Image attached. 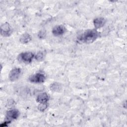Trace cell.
<instances>
[{
	"mask_svg": "<svg viewBox=\"0 0 127 127\" xmlns=\"http://www.w3.org/2000/svg\"><path fill=\"white\" fill-rule=\"evenodd\" d=\"M99 36L100 33L96 29H88L79 35L77 39L82 43L90 44L95 41Z\"/></svg>",
	"mask_w": 127,
	"mask_h": 127,
	"instance_id": "cell-1",
	"label": "cell"
},
{
	"mask_svg": "<svg viewBox=\"0 0 127 127\" xmlns=\"http://www.w3.org/2000/svg\"><path fill=\"white\" fill-rule=\"evenodd\" d=\"M29 81L32 83H41L44 82L46 80L45 74L41 72H37L31 75L29 78Z\"/></svg>",
	"mask_w": 127,
	"mask_h": 127,
	"instance_id": "cell-2",
	"label": "cell"
},
{
	"mask_svg": "<svg viewBox=\"0 0 127 127\" xmlns=\"http://www.w3.org/2000/svg\"><path fill=\"white\" fill-rule=\"evenodd\" d=\"M34 55L30 52H24L19 55L18 59L19 61L24 63H30L33 58H34Z\"/></svg>",
	"mask_w": 127,
	"mask_h": 127,
	"instance_id": "cell-3",
	"label": "cell"
},
{
	"mask_svg": "<svg viewBox=\"0 0 127 127\" xmlns=\"http://www.w3.org/2000/svg\"><path fill=\"white\" fill-rule=\"evenodd\" d=\"M66 31L65 27L62 25H57L52 29V33L55 36H60L63 35Z\"/></svg>",
	"mask_w": 127,
	"mask_h": 127,
	"instance_id": "cell-4",
	"label": "cell"
},
{
	"mask_svg": "<svg viewBox=\"0 0 127 127\" xmlns=\"http://www.w3.org/2000/svg\"><path fill=\"white\" fill-rule=\"evenodd\" d=\"M21 70L19 68H14L12 69L9 73V78L11 81L17 80L21 73Z\"/></svg>",
	"mask_w": 127,
	"mask_h": 127,
	"instance_id": "cell-5",
	"label": "cell"
},
{
	"mask_svg": "<svg viewBox=\"0 0 127 127\" xmlns=\"http://www.w3.org/2000/svg\"><path fill=\"white\" fill-rule=\"evenodd\" d=\"M1 29V35L3 36L6 37L10 35L11 33V30L10 26L8 23H3L0 27Z\"/></svg>",
	"mask_w": 127,
	"mask_h": 127,
	"instance_id": "cell-6",
	"label": "cell"
},
{
	"mask_svg": "<svg viewBox=\"0 0 127 127\" xmlns=\"http://www.w3.org/2000/svg\"><path fill=\"white\" fill-rule=\"evenodd\" d=\"M6 116L7 121L16 119L19 116V111L16 109L10 110L6 112Z\"/></svg>",
	"mask_w": 127,
	"mask_h": 127,
	"instance_id": "cell-7",
	"label": "cell"
},
{
	"mask_svg": "<svg viewBox=\"0 0 127 127\" xmlns=\"http://www.w3.org/2000/svg\"><path fill=\"white\" fill-rule=\"evenodd\" d=\"M106 20L103 17H97L94 19L93 24L95 29H98L102 27L106 23Z\"/></svg>",
	"mask_w": 127,
	"mask_h": 127,
	"instance_id": "cell-8",
	"label": "cell"
},
{
	"mask_svg": "<svg viewBox=\"0 0 127 127\" xmlns=\"http://www.w3.org/2000/svg\"><path fill=\"white\" fill-rule=\"evenodd\" d=\"M49 96L45 93H41L39 94L36 98V101L39 103H47L49 100Z\"/></svg>",
	"mask_w": 127,
	"mask_h": 127,
	"instance_id": "cell-9",
	"label": "cell"
},
{
	"mask_svg": "<svg viewBox=\"0 0 127 127\" xmlns=\"http://www.w3.org/2000/svg\"><path fill=\"white\" fill-rule=\"evenodd\" d=\"M31 40V37L30 35L28 33H24L22 34L20 38L19 41L22 44H27Z\"/></svg>",
	"mask_w": 127,
	"mask_h": 127,
	"instance_id": "cell-10",
	"label": "cell"
},
{
	"mask_svg": "<svg viewBox=\"0 0 127 127\" xmlns=\"http://www.w3.org/2000/svg\"><path fill=\"white\" fill-rule=\"evenodd\" d=\"M61 88V86L60 84H58V83H54L52 84H51L50 86L51 90L54 91H58L60 90Z\"/></svg>",
	"mask_w": 127,
	"mask_h": 127,
	"instance_id": "cell-11",
	"label": "cell"
},
{
	"mask_svg": "<svg viewBox=\"0 0 127 127\" xmlns=\"http://www.w3.org/2000/svg\"><path fill=\"white\" fill-rule=\"evenodd\" d=\"M48 107V104L47 103H39L38 106V109L41 111H44Z\"/></svg>",
	"mask_w": 127,
	"mask_h": 127,
	"instance_id": "cell-12",
	"label": "cell"
},
{
	"mask_svg": "<svg viewBox=\"0 0 127 127\" xmlns=\"http://www.w3.org/2000/svg\"><path fill=\"white\" fill-rule=\"evenodd\" d=\"M35 59L38 61H41L43 60L44 58V54L42 52L38 53L35 56Z\"/></svg>",
	"mask_w": 127,
	"mask_h": 127,
	"instance_id": "cell-13",
	"label": "cell"
},
{
	"mask_svg": "<svg viewBox=\"0 0 127 127\" xmlns=\"http://www.w3.org/2000/svg\"><path fill=\"white\" fill-rule=\"evenodd\" d=\"M45 36H46V34L44 31H39V32L38 33V37L39 38L43 39V38H44Z\"/></svg>",
	"mask_w": 127,
	"mask_h": 127,
	"instance_id": "cell-14",
	"label": "cell"
}]
</instances>
